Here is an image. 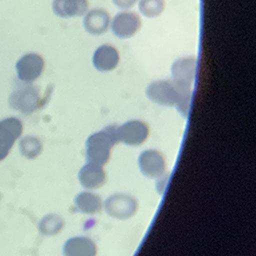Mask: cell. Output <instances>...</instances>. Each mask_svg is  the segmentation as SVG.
Instances as JSON below:
<instances>
[{
  "mask_svg": "<svg viewBox=\"0 0 256 256\" xmlns=\"http://www.w3.org/2000/svg\"><path fill=\"white\" fill-rule=\"evenodd\" d=\"M146 96L151 100L159 104H176L182 114H188L192 98V88L180 86L172 80H159L148 85Z\"/></svg>",
  "mask_w": 256,
  "mask_h": 256,
  "instance_id": "1",
  "label": "cell"
},
{
  "mask_svg": "<svg viewBox=\"0 0 256 256\" xmlns=\"http://www.w3.org/2000/svg\"><path fill=\"white\" fill-rule=\"evenodd\" d=\"M23 123L16 117L0 120V161L4 160L16 140L22 136Z\"/></svg>",
  "mask_w": 256,
  "mask_h": 256,
  "instance_id": "2",
  "label": "cell"
},
{
  "mask_svg": "<svg viewBox=\"0 0 256 256\" xmlns=\"http://www.w3.org/2000/svg\"><path fill=\"white\" fill-rule=\"evenodd\" d=\"M117 140V130L113 128L96 134L88 140V154L96 161H106L109 157L111 146Z\"/></svg>",
  "mask_w": 256,
  "mask_h": 256,
  "instance_id": "3",
  "label": "cell"
},
{
  "mask_svg": "<svg viewBox=\"0 0 256 256\" xmlns=\"http://www.w3.org/2000/svg\"><path fill=\"white\" fill-rule=\"evenodd\" d=\"M46 62L41 56L31 52L20 58L16 65L18 78L25 83H32L36 81L44 73Z\"/></svg>",
  "mask_w": 256,
  "mask_h": 256,
  "instance_id": "4",
  "label": "cell"
},
{
  "mask_svg": "<svg viewBox=\"0 0 256 256\" xmlns=\"http://www.w3.org/2000/svg\"><path fill=\"white\" fill-rule=\"evenodd\" d=\"M198 62L196 58H182L176 60L172 68V81L184 88H192L197 75Z\"/></svg>",
  "mask_w": 256,
  "mask_h": 256,
  "instance_id": "5",
  "label": "cell"
},
{
  "mask_svg": "<svg viewBox=\"0 0 256 256\" xmlns=\"http://www.w3.org/2000/svg\"><path fill=\"white\" fill-rule=\"evenodd\" d=\"M110 25L115 36L121 39H127L138 32L142 20L134 12H123L115 16Z\"/></svg>",
  "mask_w": 256,
  "mask_h": 256,
  "instance_id": "6",
  "label": "cell"
},
{
  "mask_svg": "<svg viewBox=\"0 0 256 256\" xmlns=\"http://www.w3.org/2000/svg\"><path fill=\"white\" fill-rule=\"evenodd\" d=\"M40 94L35 86L18 88L10 96V104L14 109L22 113H31L39 104Z\"/></svg>",
  "mask_w": 256,
  "mask_h": 256,
  "instance_id": "7",
  "label": "cell"
},
{
  "mask_svg": "<svg viewBox=\"0 0 256 256\" xmlns=\"http://www.w3.org/2000/svg\"><path fill=\"white\" fill-rule=\"evenodd\" d=\"M120 60L118 50L109 44L100 46L94 54L92 62L100 72H110L118 66Z\"/></svg>",
  "mask_w": 256,
  "mask_h": 256,
  "instance_id": "8",
  "label": "cell"
},
{
  "mask_svg": "<svg viewBox=\"0 0 256 256\" xmlns=\"http://www.w3.org/2000/svg\"><path fill=\"white\" fill-rule=\"evenodd\" d=\"M52 10L60 18H77L86 14L88 2V0H54Z\"/></svg>",
  "mask_w": 256,
  "mask_h": 256,
  "instance_id": "9",
  "label": "cell"
},
{
  "mask_svg": "<svg viewBox=\"0 0 256 256\" xmlns=\"http://www.w3.org/2000/svg\"><path fill=\"white\" fill-rule=\"evenodd\" d=\"M148 127L140 121H130L125 123L117 130L119 140L128 144H140L148 136Z\"/></svg>",
  "mask_w": 256,
  "mask_h": 256,
  "instance_id": "10",
  "label": "cell"
},
{
  "mask_svg": "<svg viewBox=\"0 0 256 256\" xmlns=\"http://www.w3.org/2000/svg\"><path fill=\"white\" fill-rule=\"evenodd\" d=\"M111 24L110 14L102 8L92 10L85 14L83 25L85 30L92 35H100L106 32Z\"/></svg>",
  "mask_w": 256,
  "mask_h": 256,
  "instance_id": "11",
  "label": "cell"
},
{
  "mask_svg": "<svg viewBox=\"0 0 256 256\" xmlns=\"http://www.w3.org/2000/svg\"><path fill=\"white\" fill-rule=\"evenodd\" d=\"M140 12L146 18L159 16L165 8L164 0H140Z\"/></svg>",
  "mask_w": 256,
  "mask_h": 256,
  "instance_id": "12",
  "label": "cell"
},
{
  "mask_svg": "<svg viewBox=\"0 0 256 256\" xmlns=\"http://www.w3.org/2000/svg\"><path fill=\"white\" fill-rule=\"evenodd\" d=\"M41 142L36 138L33 136H26L20 142V150L22 155L25 157L32 159L35 158L41 152Z\"/></svg>",
  "mask_w": 256,
  "mask_h": 256,
  "instance_id": "13",
  "label": "cell"
},
{
  "mask_svg": "<svg viewBox=\"0 0 256 256\" xmlns=\"http://www.w3.org/2000/svg\"><path fill=\"white\" fill-rule=\"evenodd\" d=\"M136 2L138 0H113L115 6L122 10H128L132 8L136 4Z\"/></svg>",
  "mask_w": 256,
  "mask_h": 256,
  "instance_id": "14",
  "label": "cell"
}]
</instances>
